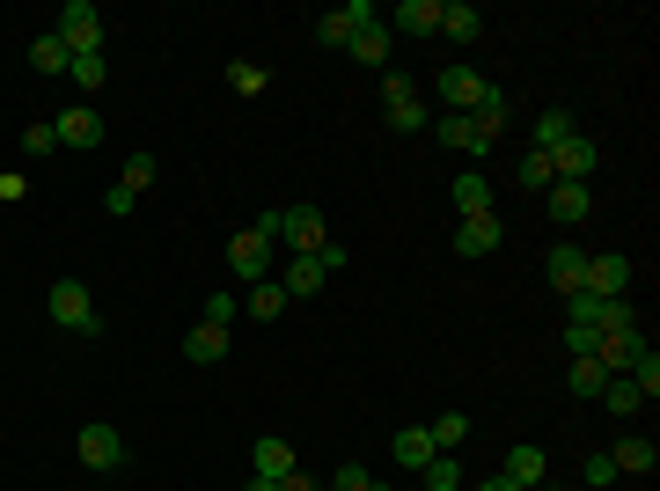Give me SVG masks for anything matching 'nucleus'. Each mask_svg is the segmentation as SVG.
<instances>
[{"label":"nucleus","mask_w":660,"mask_h":491,"mask_svg":"<svg viewBox=\"0 0 660 491\" xmlns=\"http://www.w3.org/2000/svg\"><path fill=\"white\" fill-rule=\"evenodd\" d=\"M565 382H572V396H602V389H610V374L594 367V360H572V374H565Z\"/></svg>","instance_id":"41"},{"label":"nucleus","mask_w":660,"mask_h":491,"mask_svg":"<svg viewBox=\"0 0 660 491\" xmlns=\"http://www.w3.org/2000/svg\"><path fill=\"white\" fill-rule=\"evenodd\" d=\"M293 447L287 441H257V455H250V477H271V484H279V477H293Z\"/></svg>","instance_id":"24"},{"label":"nucleus","mask_w":660,"mask_h":491,"mask_svg":"<svg viewBox=\"0 0 660 491\" xmlns=\"http://www.w3.org/2000/svg\"><path fill=\"white\" fill-rule=\"evenodd\" d=\"M390 37H440V0H404L390 15Z\"/></svg>","instance_id":"15"},{"label":"nucleus","mask_w":660,"mask_h":491,"mask_svg":"<svg viewBox=\"0 0 660 491\" xmlns=\"http://www.w3.org/2000/svg\"><path fill=\"white\" fill-rule=\"evenodd\" d=\"M426 441H433V455H455V447L470 441V418L463 411H440L433 425H426Z\"/></svg>","instance_id":"28"},{"label":"nucleus","mask_w":660,"mask_h":491,"mask_svg":"<svg viewBox=\"0 0 660 491\" xmlns=\"http://www.w3.org/2000/svg\"><path fill=\"white\" fill-rule=\"evenodd\" d=\"M551 184H558V176H551V154H521V191H551Z\"/></svg>","instance_id":"40"},{"label":"nucleus","mask_w":660,"mask_h":491,"mask_svg":"<svg viewBox=\"0 0 660 491\" xmlns=\"http://www.w3.org/2000/svg\"><path fill=\"white\" fill-rule=\"evenodd\" d=\"M594 162H602V154H594V140H587V132H572V140L551 154V176H558V184H587V176H594Z\"/></svg>","instance_id":"11"},{"label":"nucleus","mask_w":660,"mask_h":491,"mask_svg":"<svg viewBox=\"0 0 660 491\" xmlns=\"http://www.w3.org/2000/svg\"><path fill=\"white\" fill-rule=\"evenodd\" d=\"M470 491H521L513 477H485V484H470Z\"/></svg>","instance_id":"48"},{"label":"nucleus","mask_w":660,"mask_h":491,"mask_svg":"<svg viewBox=\"0 0 660 491\" xmlns=\"http://www.w3.org/2000/svg\"><path fill=\"white\" fill-rule=\"evenodd\" d=\"M243 491H279V484H271V477H250V484Z\"/></svg>","instance_id":"49"},{"label":"nucleus","mask_w":660,"mask_h":491,"mask_svg":"<svg viewBox=\"0 0 660 491\" xmlns=\"http://www.w3.org/2000/svg\"><path fill=\"white\" fill-rule=\"evenodd\" d=\"M51 323H59V330H73V338H89V330H96V294H89V287H81V279H59V287H51Z\"/></svg>","instance_id":"2"},{"label":"nucleus","mask_w":660,"mask_h":491,"mask_svg":"<svg viewBox=\"0 0 660 491\" xmlns=\"http://www.w3.org/2000/svg\"><path fill=\"white\" fill-rule=\"evenodd\" d=\"M390 51H396L390 23H367L360 37H352V59H360V67H374V74H390Z\"/></svg>","instance_id":"19"},{"label":"nucleus","mask_w":660,"mask_h":491,"mask_svg":"<svg viewBox=\"0 0 660 491\" xmlns=\"http://www.w3.org/2000/svg\"><path fill=\"white\" fill-rule=\"evenodd\" d=\"M51 148H59V125H51V118H37V125H23V154H30V162H45V154Z\"/></svg>","instance_id":"38"},{"label":"nucleus","mask_w":660,"mask_h":491,"mask_svg":"<svg viewBox=\"0 0 660 491\" xmlns=\"http://www.w3.org/2000/svg\"><path fill=\"white\" fill-rule=\"evenodd\" d=\"M367 23H382L374 15V0H352V8H331V15H316V45H352Z\"/></svg>","instance_id":"7"},{"label":"nucleus","mask_w":660,"mask_h":491,"mask_svg":"<svg viewBox=\"0 0 660 491\" xmlns=\"http://www.w3.org/2000/svg\"><path fill=\"white\" fill-rule=\"evenodd\" d=\"M316 265H323V271H338V265H352V249H345V243H323V249H316Z\"/></svg>","instance_id":"46"},{"label":"nucleus","mask_w":660,"mask_h":491,"mask_svg":"<svg viewBox=\"0 0 660 491\" xmlns=\"http://www.w3.org/2000/svg\"><path fill=\"white\" fill-rule=\"evenodd\" d=\"M279 243H287V257H316L331 243V227H323L316 206H279Z\"/></svg>","instance_id":"3"},{"label":"nucleus","mask_w":660,"mask_h":491,"mask_svg":"<svg viewBox=\"0 0 660 491\" xmlns=\"http://www.w3.org/2000/svg\"><path fill=\"white\" fill-rule=\"evenodd\" d=\"M587 484L602 491V484H616V463H610V447H602V455H587Z\"/></svg>","instance_id":"43"},{"label":"nucleus","mask_w":660,"mask_h":491,"mask_svg":"<svg viewBox=\"0 0 660 491\" xmlns=\"http://www.w3.org/2000/svg\"><path fill=\"white\" fill-rule=\"evenodd\" d=\"M243 316L279 323V316H287V287H279V279H257V287H250V308H243Z\"/></svg>","instance_id":"27"},{"label":"nucleus","mask_w":660,"mask_h":491,"mask_svg":"<svg viewBox=\"0 0 660 491\" xmlns=\"http://www.w3.org/2000/svg\"><path fill=\"white\" fill-rule=\"evenodd\" d=\"M477 30H485V15H477L470 0H440V37H455V45H477Z\"/></svg>","instance_id":"20"},{"label":"nucleus","mask_w":660,"mask_h":491,"mask_svg":"<svg viewBox=\"0 0 660 491\" xmlns=\"http://www.w3.org/2000/svg\"><path fill=\"white\" fill-rule=\"evenodd\" d=\"M81 463L89 469H125V441L111 425H81Z\"/></svg>","instance_id":"16"},{"label":"nucleus","mask_w":660,"mask_h":491,"mask_svg":"<svg viewBox=\"0 0 660 491\" xmlns=\"http://www.w3.org/2000/svg\"><path fill=\"white\" fill-rule=\"evenodd\" d=\"M499 243H507L499 213H477V221H463V227H455V257H491Z\"/></svg>","instance_id":"14"},{"label":"nucleus","mask_w":660,"mask_h":491,"mask_svg":"<svg viewBox=\"0 0 660 491\" xmlns=\"http://www.w3.org/2000/svg\"><path fill=\"white\" fill-rule=\"evenodd\" d=\"M543 271H551V287L572 301V294H580V279H587V249L580 243H558L551 257H543Z\"/></svg>","instance_id":"13"},{"label":"nucleus","mask_w":660,"mask_h":491,"mask_svg":"<svg viewBox=\"0 0 660 491\" xmlns=\"http://www.w3.org/2000/svg\"><path fill=\"white\" fill-rule=\"evenodd\" d=\"M572 132H580V125H572V110H543V118H536V140H529V148H536V154H558Z\"/></svg>","instance_id":"25"},{"label":"nucleus","mask_w":660,"mask_h":491,"mask_svg":"<svg viewBox=\"0 0 660 491\" xmlns=\"http://www.w3.org/2000/svg\"><path fill=\"white\" fill-rule=\"evenodd\" d=\"M51 125H59V148H96V140H103V118L89 110V103H73V110H59Z\"/></svg>","instance_id":"17"},{"label":"nucleus","mask_w":660,"mask_h":491,"mask_svg":"<svg viewBox=\"0 0 660 491\" xmlns=\"http://www.w3.org/2000/svg\"><path fill=\"white\" fill-rule=\"evenodd\" d=\"M390 455H396V463H404V469L418 477V469L433 463V441H426V425H412V433H396V441H390Z\"/></svg>","instance_id":"30"},{"label":"nucleus","mask_w":660,"mask_h":491,"mask_svg":"<svg viewBox=\"0 0 660 491\" xmlns=\"http://www.w3.org/2000/svg\"><path fill=\"white\" fill-rule=\"evenodd\" d=\"M587 206H594V198H587V184H551V221H558V227H580Z\"/></svg>","instance_id":"23"},{"label":"nucleus","mask_w":660,"mask_h":491,"mask_svg":"<svg viewBox=\"0 0 660 491\" xmlns=\"http://www.w3.org/2000/svg\"><path fill=\"white\" fill-rule=\"evenodd\" d=\"M382 118L396 125V132H418L426 125V103H418V89H412V74H382Z\"/></svg>","instance_id":"6"},{"label":"nucleus","mask_w":660,"mask_h":491,"mask_svg":"<svg viewBox=\"0 0 660 491\" xmlns=\"http://www.w3.org/2000/svg\"><path fill=\"white\" fill-rule=\"evenodd\" d=\"M206 323H220V330H228V323H235V294H213V301H206Z\"/></svg>","instance_id":"45"},{"label":"nucleus","mask_w":660,"mask_h":491,"mask_svg":"<svg viewBox=\"0 0 660 491\" xmlns=\"http://www.w3.org/2000/svg\"><path fill=\"white\" fill-rule=\"evenodd\" d=\"M433 81H440V103H448L455 118H470L477 96H485V74H470V67H448V74H433Z\"/></svg>","instance_id":"12"},{"label":"nucleus","mask_w":660,"mask_h":491,"mask_svg":"<svg viewBox=\"0 0 660 491\" xmlns=\"http://www.w3.org/2000/svg\"><path fill=\"white\" fill-rule=\"evenodd\" d=\"M279 491H323V484L309 477V469H293V477H279Z\"/></svg>","instance_id":"47"},{"label":"nucleus","mask_w":660,"mask_h":491,"mask_svg":"<svg viewBox=\"0 0 660 491\" xmlns=\"http://www.w3.org/2000/svg\"><path fill=\"white\" fill-rule=\"evenodd\" d=\"M184 360H192V367H213V360H228V330H220V323H198L192 338H184Z\"/></svg>","instance_id":"21"},{"label":"nucleus","mask_w":660,"mask_h":491,"mask_svg":"<svg viewBox=\"0 0 660 491\" xmlns=\"http://www.w3.org/2000/svg\"><path fill=\"white\" fill-rule=\"evenodd\" d=\"M103 74H111V67H103V51H81V59L67 67V81H73V89H89V96L103 89Z\"/></svg>","instance_id":"35"},{"label":"nucleus","mask_w":660,"mask_h":491,"mask_svg":"<svg viewBox=\"0 0 660 491\" xmlns=\"http://www.w3.org/2000/svg\"><path fill=\"white\" fill-rule=\"evenodd\" d=\"M594 404H602V411H610V418H632L638 404H646V396H638V382H632V374H610V389L594 396Z\"/></svg>","instance_id":"29"},{"label":"nucleus","mask_w":660,"mask_h":491,"mask_svg":"<svg viewBox=\"0 0 660 491\" xmlns=\"http://www.w3.org/2000/svg\"><path fill=\"white\" fill-rule=\"evenodd\" d=\"M271 249H279V206H271V213H257V221L228 243V265H235V279H243V287L271 279Z\"/></svg>","instance_id":"1"},{"label":"nucleus","mask_w":660,"mask_h":491,"mask_svg":"<svg viewBox=\"0 0 660 491\" xmlns=\"http://www.w3.org/2000/svg\"><path fill=\"white\" fill-rule=\"evenodd\" d=\"M624 287H632V257H587V279H580V294L624 301Z\"/></svg>","instance_id":"9"},{"label":"nucleus","mask_w":660,"mask_h":491,"mask_svg":"<svg viewBox=\"0 0 660 491\" xmlns=\"http://www.w3.org/2000/svg\"><path fill=\"white\" fill-rule=\"evenodd\" d=\"M513 125V103H507V89H499V81H485V96H477V110H470V132H477V140H499V132H507Z\"/></svg>","instance_id":"8"},{"label":"nucleus","mask_w":660,"mask_h":491,"mask_svg":"<svg viewBox=\"0 0 660 491\" xmlns=\"http://www.w3.org/2000/svg\"><path fill=\"white\" fill-rule=\"evenodd\" d=\"M610 463H616V477L632 469V477H653V463H660V447L646 441V433H624V441L610 447Z\"/></svg>","instance_id":"18"},{"label":"nucleus","mask_w":660,"mask_h":491,"mask_svg":"<svg viewBox=\"0 0 660 491\" xmlns=\"http://www.w3.org/2000/svg\"><path fill=\"white\" fill-rule=\"evenodd\" d=\"M499 477H513V484L529 491V484H543V447H513L507 455V469H499Z\"/></svg>","instance_id":"33"},{"label":"nucleus","mask_w":660,"mask_h":491,"mask_svg":"<svg viewBox=\"0 0 660 491\" xmlns=\"http://www.w3.org/2000/svg\"><path fill=\"white\" fill-rule=\"evenodd\" d=\"M103 206H111V221H125V213H132V206H140V198L125 191V184H111V191H103Z\"/></svg>","instance_id":"44"},{"label":"nucleus","mask_w":660,"mask_h":491,"mask_svg":"<svg viewBox=\"0 0 660 491\" xmlns=\"http://www.w3.org/2000/svg\"><path fill=\"white\" fill-rule=\"evenodd\" d=\"M323 279H331V271L316 265V257H287V271H279V287H287V301H309L323 287Z\"/></svg>","instance_id":"22"},{"label":"nucleus","mask_w":660,"mask_h":491,"mask_svg":"<svg viewBox=\"0 0 660 491\" xmlns=\"http://www.w3.org/2000/svg\"><path fill=\"white\" fill-rule=\"evenodd\" d=\"M228 81H235V96H265V89H271V74L257 67V59H235V67H228Z\"/></svg>","instance_id":"36"},{"label":"nucleus","mask_w":660,"mask_h":491,"mask_svg":"<svg viewBox=\"0 0 660 491\" xmlns=\"http://www.w3.org/2000/svg\"><path fill=\"white\" fill-rule=\"evenodd\" d=\"M448 198L463 206V221H477V213H491V184H485V176H477V169H463V176H455V191H448Z\"/></svg>","instance_id":"26"},{"label":"nucleus","mask_w":660,"mask_h":491,"mask_svg":"<svg viewBox=\"0 0 660 491\" xmlns=\"http://www.w3.org/2000/svg\"><path fill=\"white\" fill-rule=\"evenodd\" d=\"M51 37H59V45H67L73 59H81V51H103V15L89 8V0H67V8H59V30H51Z\"/></svg>","instance_id":"4"},{"label":"nucleus","mask_w":660,"mask_h":491,"mask_svg":"<svg viewBox=\"0 0 660 491\" xmlns=\"http://www.w3.org/2000/svg\"><path fill=\"white\" fill-rule=\"evenodd\" d=\"M323 491H390V484H374V477H367L360 463H345V469H338V477H331Z\"/></svg>","instance_id":"42"},{"label":"nucleus","mask_w":660,"mask_h":491,"mask_svg":"<svg viewBox=\"0 0 660 491\" xmlns=\"http://www.w3.org/2000/svg\"><path fill=\"white\" fill-rule=\"evenodd\" d=\"M30 67H37V74H59V81H67V67H73V51L59 45V37H37V45H30Z\"/></svg>","instance_id":"32"},{"label":"nucleus","mask_w":660,"mask_h":491,"mask_svg":"<svg viewBox=\"0 0 660 491\" xmlns=\"http://www.w3.org/2000/svg\"><path fill=\"white\" fill-rule=\"evenodd\" d=\"M572 323H587L594 338H610V330H638V308L632 301H602V294H572Z\"/></svg>","instance_id":"5"},{"label":"nucleus","mask_w":660,"mask_h":491,"mask_svg":"<svg viewBox=\"0 0 660 491\" xmlns=\"http://www.w3.org/2000/svg\"><path fill=\"white\" fill-rule=\"evenodd\" d=\"M638 352H646V338H638V330H610V338H594V352H587V360H594L602 374H632Z\"/></svg>","instance_id":"10"},{"label":"nucleus","mask_w":660,"mask_h":491,"mask_svg":"<svg viewBox=\"0 0 660 491\" xmlns=\"http://www.w3.org/2000/svg\"><path fill=\"white\" fill-rule=\"evenodd\" d=\"M529 491H551V484H529Z\"/></svg>","instance_id":"50"},{"label":"nucleus","mask_w":660,"mask_h":491,"mask_svg":"<svg viewBox=\"0 0 660 491\" xmlns=\"http://www.w3.org/2000/svg\"><path fill=\"white\" fill-rule=\"evenodd\" d=\"M632 382H638V396H646V404L660 396V352H653V344H646V352L632 360Z\"/></svg>","instance_id":"39"},{"label":"nucleus","mask_w":660,"mask_h":491,"mask_svg":"<svg viewBox=\"0 0 660 491\" xmlns=\"http://www.w3.org/2000/svg\"><path fill=\"white\" fill-rule=\"evenodd\" d=\"M418 491H463V463L455 455H433V463L418 469Z\"/></svg>","instance_id":"31"},{"label":"nucleus","mask_w":660,"mask_h":491,"mask_svg":"<svg viewBox=\"0 0 660 491\" xmlns=\"http://www.w3.org/2000/svg\"><path fill=\"white\" fill-rule=\"evenodd\" d=\"M440 148H463L470 162H477V154H485V140L470 132V118H455V110H448V118H440Z\"/></svg>","instance_id":"34"},{"label":"nucleus","mask_w":660,"mask_h":491,"mask_svg":"<svg viewBox=\"0 0 660 491\" xmlns=\"http://www.w3.org/2000/svg\"><path fill=\"white\" fill-rule=\"evenodd\" d=\"M154 169H162V162H154V154H125V176H118V184H125V191H132V198H140L147 191V184H154Z\"/></svg>","instance_id":"37"}]
</instances>
